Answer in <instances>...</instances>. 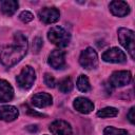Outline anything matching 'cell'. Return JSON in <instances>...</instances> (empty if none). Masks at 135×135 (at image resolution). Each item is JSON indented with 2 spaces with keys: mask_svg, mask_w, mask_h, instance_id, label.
<instances>
[{
  "mask_svg": "<svg viewBox=\"0 0 135 135\" xmlns=\"http://www.w3.org/2000/svg\"><path fill=\"white\" fill-rule=\"evenodd\" d=\"M27 38L21 32H16L14 34V42L3 49L0 54V61L3 65L11 68L17 64L27 53Z\"/></svg>",
  "mask_w": 135,
  "mask_h": 135,
  "instance_id": "cell-1",
  "label": "cell"
},
{
  "mask_svg": "<svg viewBox=\"0 0 135 135\" xmlns=\"http://www.w3.org/2000/svg\"><path fill=\"white\" fill-rule=\"evenodd\" d=\"M47 38L49 40L59 46V47H65L70 44L71 41V35L68 31H65L61 26H53L47 32Z\"/></svg>",
  "mask_w": 135,
  "mask_h": 135,
  "instance_id": "cell-2",
  "label": "cell"
},
{
  "mask_svg": "<svg viewBox=\"0 0 135 135\" xmlns=\"http://www.w3.org/2000/svg\"><path fill=\"white\" fill-rule=\"evenodd\" d=\"M120 44L128 51L131 58H135V34L132 30L120 27L117 32Z\"/></svg>",
  "mask_w": 135,
  "mask_h": 135,
  "instance_id": "cell-3",
  "label": "cell"
},
{
  "mask_svg": "<svg viewBox=\"0 0 135 135\" xmlns=\"http://www.w3.org/2000/svg\"><path fill=\"white\" fill-rule=\"evenodd\" d=\"M35 80H36V73L31 65H25L20 71L19 75H17L16 77L18 86L24 91L30 90L33 86Z\"/></svg>",
  "mask_w": 135,
  "mask_h": 135,
  "instance_id": "cell-4",
  "label": "cell"
},
{
  "mask_svg": "<svg viewBox=\"0 0 135 135\" xmlns=\"http://www.w3.org/2000/svg\"><path fill=\"white\" fill-rule=\"evenodd\" d=\"M79 63L86 70L96 69L98 65V55L93 47H86L79 56Z\"/></svg>",
  "mask_w": 135,
  "mask_h": 135,
  "instance_id": "cell-5",
  "label": "cell"
},
{
  "mask_svg": "<svg viewBox=\"0 0 135 135\" xmlns=\"http://www.w3.org/2000/svg\"><path fill=\"white\" fill-rule=\"evenodd\" d=\"M132 80V74L130 71H115L110 76L109 82L113 88H121L129 84Z\"/></svg>",
  "mask_w": 135,
  "mask_h": 135,
  "instance_id": "cell-6",
  "label": "cell"
},
{
  "mask_svg": "<svg viewBox=\"0 0 135 135\" xmlns=\"http://www.w3.org/2000/svg\"><path fill=\"white\" fill-rule=\"evenodd\" d=\"M101 58L103 61L111 63H123L127 61V55L124 54V52L116 46L107 50L102 54Z\"/></svg>",
  "mask_w": 135,
  "mask_h": 135,
  "instance_id": "cell-7",
  "label": "cell"
},
{
  "mask_svg": "<svg viewBox=\"0 0 135 135\" xmlns=\"http://www.w3.org/2000/svg\"><path fill=\"white\" fill-rule=\"evenodd\" d=\"M47 63L55 70L63 69L65 65V53L61 50H54L49 55Z\"/></svg>",
  "mask_w": 135,
  "mask_h": 135,
  "instance_id": "cell-8",
  "label": "cell"
},
{
  "mask_svg": "<svg viewBox=\"0 0 135 135\" xmlns=\"http://www.w3.org/2000/svg\"><path fill=\"white\" fill-rule=\"evenodd\" d=\"M53 135H72V127L68 121L64 120H55L49 127Z\"/></svg>",
  "mask_w": 135,
  "mask_h": 135,
  "instance_id": "cell-9",
  "label": "cell"
},
{
  "mask_svg": "<svg viewBox=\"0 0 135 135\" xmlns=\"http://www.w3.org/2000/svg\"><path fill=\"white\" fill-rule=\"evenodd\" d=\"M60 13L56 7H44L39 12L40 20L45 24L55 23L59 20Z\"/></svg>",
  "mask_w": 135,
  "mask_h": 135,
  "instance_id": "cell-10",
  "label": "cell"
},
{
  "mask_svg": "<svg viewBox=\"0 0 135 135\" xmlns=\"http://www.w3.org/2000/svg\"><path fill=\"white\" fill-rule=\"evenodd\" d=\"M110 11L114 16L117 17H124L130 13V6L126 1L115 0L110 2Z\"/></svg>",
  "mask_w": 135,
  "mask_h": 135,
  "instance_id": "cell-11",
  "label": "cell"
},
{
  "mask_svg": "<svg viewBox=\"0 0 135 135\" xmlns=\"http://www.w3.org/2000/svg\"><path fill=\"white\" fill-rule=\"evenodd\" d=\"M31 101H32V104L34 107L39 108V109H43V108L50 107L53 103V97L49 93L41 92V93L35 94L32 97Z\"/></svg>",
  "mask_w": 135,
  "mask_h": 135,
  "instance_id": "cell-12",
  "label": "cell"
},
{
  "mask_svg": "<svg viewBox=\"0 0 135 135\" xmlns=\"http://www.w3.org/2000/svg\"><path fill=\"white\" fill-rule=\"evenodd\" d=\"M73 107L81 114H89L94 110V103L85 97H77L73 102Z\"/></svg>",
  "mask_w": 135,
  "mask_h": 135,
  "instance_id": "cell-13",
  "label": "cell"
},
{
  "mask_svg": "<svg viewBox=\"0 0 135 135\" xmlns=\"http://www.w3.org/2000/svg\"><path fill=\"white\" fill-rule=\"evenodd\" d=\"M19 116V111L14 105H1L0 107V120L11 122L17 119Z\"/></svg>",
  "mask_w": 135,
  "mask_h": 135,
  "instance_id": "cell-14",
  "label": "cell"
},
{
  "mask_svg": "<svg viewBox=\"0 0 135 135\" xmlns=\"http://www.w3.org/2000/svg\"><path fill=\"white\" fill-rule=\"evenodd\" d=\"M14 98V89L11 83L4 79H0V102H8Z\"/></svg>",
  "mask_w": 135,
  "mask_h": 135,
  "instance_id": "cell-15",
  "label": "cell"
},
{
  "mask_svg": "<svg viewBox=\"0 0 135 135\" xmlns=\"http://www.w3.org/2000/svg\"><path fill=\"white\" fill-rule=\"evenodd\" d=\"M19 3L15 0H3L0 2V9L6 16H12L18 9Z\"/></svg>",
  "mask_w": 135,
  "mask_h": 135,
  "instance_id": "cell-16",
  "label": "cell"
},
{
  "mask_svg": "<svg viewBox=\"0 0 135 135\" xmlns=\"http://www.w3.org/2000/svg\"><path fill=\"white\" fill-rule=\"evenodd\" d=\"M76 85H77V88H78V90H79L80 92L86 93V92L91 91V84H90L89 78H88L85 75H80V76L77 78Z\"/></svg>",
  "mask_w": 135,
  "mask_h": 135,
  "instance_id": "cell-17",
  "label": "cell"
},
{
  "mask_svg": "<svg viewBox=\"0 0 135 135\" xmlns=\"http://www.w3.org/2000/svg\"><path fill=\"white\" fill-rule=\"evenodd\" d=\"M118 115V110L113 107H107L97 112V116L100 118H109V117H115Z\"/></svg>",
  "mask_w": 135,
  "mask_h": 135,
  "instance_id": "cell-18",
  "label": "cell"
},
{
  "mask_svg": "<svg viewBox=\"0 0 135 135\" xmlns=\"http://www.w3.org/2000/svg\"><path fill=\"white\" fill-rule=\"evenodd\" d=\"M73 81L71 79V77H65L63 79H61L58 83V88L60 90V92L62 93H69L73 90Z\"/></svg>",
  "mask_w": 135,
  "mask_h": 135,
  "instance_id": "cell-19",
  "label": "cell"
},
{
  "mask_svg": "<svg viewBox=\"0 0 135 135\" xmlns=\"http://www.w3.org/2000/svg\"><path fill=\"white\" fill-rule=\"evenodd\" d=\"M103 135H129V133L124 129H117V128H114V127H107L103 130Z\"/></svg>",
  "mask_w": 135,
  "mask_h": 135,
  "instance_id": "cell-20",
  "label": "cell"
},
{
  "mask_svg": "<svg viewBox=\"0 0 135 135\" xmlns=\"http://www.w3.org/2000/svg\"><path fill=\"white\" fill-rule=\"evenodd\" d=\"M19 19L22 22H24V23H28V22H31L34 19V15L31 12H28V11H23V12L20 13Z\"/></svg>",
  "mask_w": 135,
  "mask_h": 135,
  "instance_id": "cell-21",
  "label": "cell"
},
{
  "mask_svg": "<svg viewBox=\"0 0 135 135\" xmlns=\"http://www.w3.org/2000/svg\"><path fill=\"white\" fill-rule=\"evenodd\" d=\"M44 83L49 86V88H55L56 86V79L54 78L53 75H51L50 73H45L44 74Z\"/></svg>",
  "mask_w": 135,
  "mask_h": 135,
  "instance_id": "cell-22",
  "label": "cell"
},
{
  "mask_svg": "<svg viewBox=\"0 0 135 135\" xmlns=\"http://www.w3.org/2000/svg\"><path fill=\"white\" fill-rule=\"evenodd\" d=\"M42 45H43V41H42V39L40 37L34 38V40H33V52L39 53V51L41 50Z\"/></svg>",
  "mask_w": 135,
  "mask_h": 135,
  "instance_id": "cell-23",
  "label": "cell"
},
{
  "mask_svg": "<svg viewBox=\"0 0 135 135\" xmlns=\"http://www.w3.org/2000/svg\"><path fill=\"white\" fill-rule=\"evenodd\" d=\"M134 107H132L131 109H130V111H129V113L127 114V117H128V119H129V121L133 124L134 122H135V115H134Z\"/></svg>",
  "mask_w": 135,
  "mask_h": 135,
  "instance_id": "cell-24",
  "label": "cell"
}]
</instances>
